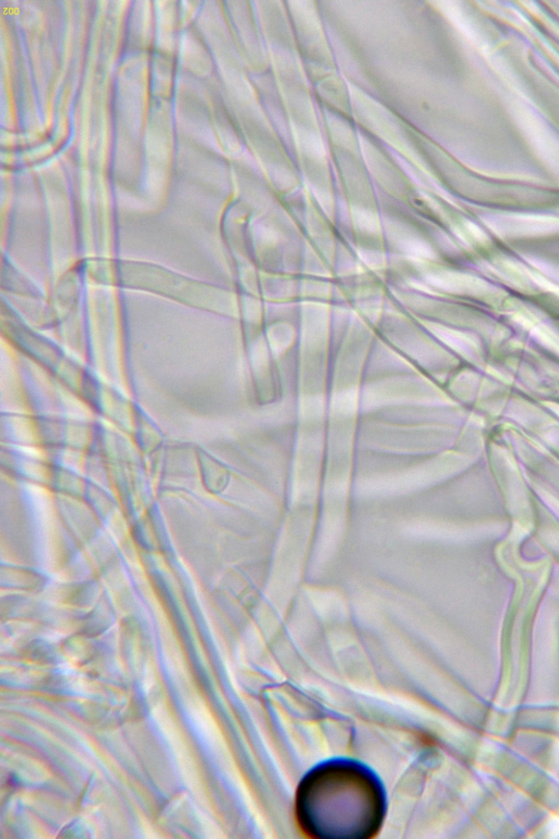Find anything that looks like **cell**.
<instances>
[{"label": "cell", "mask_w": 559, "mask_h": 839, "mask_svg": "<svg viewBox=\"0 0 559 839\" xmlns=\"http://www.w3.org/2000/svg\"><path fill=\"white\" fill-rule=\"evenodd\" d=\"M384 814L379 781L362 766L332 761L312 770L297 794V815L310 835L331 839L372 836Z\"/></svg>", "instance_id": "obj_1"}]
</instances>
